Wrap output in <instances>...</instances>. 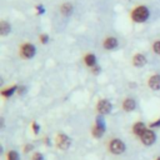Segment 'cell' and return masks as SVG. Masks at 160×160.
Instances as JSON below:
<instances>
[{"mask_svg":"<svg viewBox=\"0 0 160 160\" xmlns=\"http://www.w3.org/2000/svg\"><path fill=\"white\" fill-rule=\"evenodd\" d=\"M32 129H34V132H35V134L39 132V126H38L36 122H32Z\"/></svg>","mask_w":160,"mask_h":160,"instance_id":"obj_21","label":"cell"},{"mask_svg":"<svg viewBox=\"0 0 160 160\" xmlns=\"http://www.w3.org/2000/svg\"><path fill=\"white\" fill-rule=\"evenodd\" d=\"M32 149V145H26L25 146V151H29V150H31Z\"/></svg>","mask_w":160,"mask_h":160,"instance_id":"obj_25","label":"cell"},{"mask_svg":"<svg viewBox=\"0 0 160 160\" xmlns=\"http://www.w3.org/2000/svg\"><path fill=\"white\" fill-rule=\"evenodd\" d=\"M132 130H134L135 135H138V136H141V135L144 134V131L146 130V129H145V124H144V122H136V124L134 125Z\"/></svg>","mask_w":160,"mask_h":160,"instance_id":"obj_12","label":"cell"},{"mask_svg":"<svg viewBox=\"0 0 160 160\" xmlns=\"http://www.w3.org/2000/svg\"><path fill=\"white\" fill-rule=\"evenodd\" d=\"M156 160H160V158H158V159H156Z\"/></svg>","mask_w":160,"mask_h":160,"instance_id":"obj_27","label":"cell"},{"mask_svg":"<svg viewBox=\"0 0 160 160\" xmlns=\"http://www.w3.org/2000/svg\"><path fill=\"white\" fill-rule=\"evenodd\" d=\"M131 18L136 22H144V21H146L148 18H149V10H148V8L146 6H138V8H135L132 10V12H131Z\"/></svg>","mask_w":160,"mask_h":160,"instance_id":"obj_1","label":"cell"},{"mask_svg":"<svg viewBox=\"0 0 160 160\" xmlns=\"http://www.w3.org/2000/svg\"><path fill=\"white\" fill-rule=\"evenodd\" d=\"M85 64H86L88 66H90V68L96 66V58H95V55H94V54H88V55H85Z\"/></svg>","mask_w":160,"mask_h":160,"instance_id":"obj_14","label":"cell"},{"mask_svg":"<svg viewBox=\"0 0 160 160\" xmlns=\"http://www.w3.org/2000/svg\"><path fill=\"white\" fill-rule=\"evenodd\" d=\"M94 68H95V69H94V72H95V74H96V72H99V70H100V69H99V66H94Z\"/></svg>","mask_w":160,"mask_h":160,"instance_id":"obj_26","label":"cell"},{"mask_svg":"<svg viewBox=\"0 0 160 160\" xmlns=\"http://www.w3.org/2000/svg\"><path fill=\"white\" fill-rule=\"evenodd\" d=\"M149 88L152 89V90H160V75H152L149 81Z\"/></svg>","mask_w":160,"mask_h":160,"instance_id":"obj_7","label":"cell"},{"mask_svg":"<svg viewBox=\"0 0 160 160\" xmlns=\"http://www.w3.org/2000/svg\"><path fill=\"white\" fill-rule=\"evenodd\" d=\"M110 151L115 155H119V154H122L125 151V144L119 140V139H114L111 142H110Z\"/></svg>","mask_w":160,"mask_h":160,"instance_id":"obj_2","label":"cell"},{"mask_svg":"<svg viewBox=\"0 0 160 160\" xmlns=\"http://www.w3.org/2000/svg\"><path fill=\"white\" fill-rule=\"evenodd\" d=\"M10 30H11V26H10L9 22H6V21H1L0 22V35L1 36L8 35L10 32Z\"/></svg>","mask_w":160,"mask_h":160,"instance_id":"obj_11","label":"cell"},{"mask_svg":"<svg viewBox=\"0 0 160 160\" xmlns=\"http://www.w3.org/2000/svg\"><path fill=\"white\" fill-rule=\"evenodd\" d=\"M16 89H18V86H15V85L11 86V88H8L6 90H2V91H1V95L5 96V98H10V96L14 94V91H15Z\"/></svg>","mask_w":160,"mask_h":160,"instance_id":"obj_15","label":"cell"},{"mask_svg":"<svg viewBox=\"0 0 160 160\" xmlns=\"http://www.w3.org/2000/svg\"><path fill=\"white\" fill-rule=\"evenodd\" d=\"M96 109H98L99 114H101V115L109 114V112H110V110H111V102H110V101H108V100H105V99H102V100H100V101L98 102Z\"/></svg>","mask_w":160,"mask_h":160,"instance_id":"obj_5","label":"cell"},{"mask_svg":"<svg viewBox=\"0 0 160 160\" xmlns=\"http://www.w3.org/2000/svg\"><path fill=\"white\" fill-rule=\"evenodd\" d=\"M152 50H154V52H156V54L160 55V41L154 42V45H152Z\"/></svg>","mask_w":160,"mask_h":160,"instance_id":"obj_18","label":"cell"},{"mask_svg":"<svg viewBox=\"0 0 160 160\" xmlns=\"http://www.w3.org/2000/svg\"><path fill=\"white\" fill-rule=\"evenodd\" d=\"M25 92V86H20L19 88V94H24Z\"/></svg>","mask_w":160,"mask_h":160,"instance_id":"obj_24","label":"cell"},{"mask_svg":"<svg viewBox=\"0 0 160 160\" xmlns=\"http://www.w3.org/2000/svg\"><path fill=\"white\" fill-rule=\"evenodd\" d=\"M132 64L136 66V68H142L145 64H146V59L142 54H136L134 58H132Z\"/></svg>","mask_w":160,"mask_h":160,"instance_id":"obj_9","label":"cell"},{"mask_svg":"<svg viewBox=\"0 0 160 160\" xmlns=\"http://www.w3.org/2000/svg\"><path fill=\"white\" fill-rule=\"evenodd\" d=\"M35 52H36V50L32 44H24L21 46V55L25 59H31L35 55Z\"/></svg>","mask_w":160,"mask_h":160,"instance_id":"obj_4","label":"cell"},{"mask_svg":"<svg viewBox=\"0 0 160 160\" xmlns=\"http://www.w3.org/2000/svg\"><path fill=\"white\" fill-rule=\"evenodd\" d=\"M8 160H19V154L14 150L8 152Z\"/></svg>","mask_w":160,"mask_h":160,"instance_id":"obj_17","label":"cell"},{"mask_svg":"<svg viewBox=\"0 0 160 160\" xmlns=\"http://www.w3.org/2000/svg\"><path fill=\"white\" fill-rule=\"evenodd\" d=\"M32 160H44V158H42V155L40 152H36V154H34Z\"/></svg>","mask_w":160,"mask_h":160,"instance_id":"obj_20","label":"cell"},{"mask_svg":"<svg viewBox=\"0 0 160 160\" xmlns=\"http://www.w3.org/2000/svg\"><path fill=\"white\" fill-rule=\"evenodd\" d=\"M40 39H41V41L45 44V42H48V35H41L40 36Z\"/></svg>","mask_w":160,"mask_h":160,"instance_id":"obj_22","label":"cell"},{"mask_svg":"<svg viewBox=\"0 0 160 160\" xmlns=\"http://www.w3.org/2000/svg\"><path fill=\"white\" fill-rule=\"evenodd\" d=\"M135 106H136V102L132 99H125L122 102V108L125 111H132L135 109Z\"/></svg>","mask_w":160,"mask_h":160,"instance_id":"obj_10","label":"cell"},{"mask_svg":"<svg viewBox=\"0 0 160 160\" xmlns=\"http://www.w3.org/2000/svg\"><path fill=\"white\" fill-rule=\"evenodd\" d=\"M150 126H151V128H154V126H160V119H159V120H156L155 122H152Z\"/></svg>","mask_w":160,"mask_h":160,"instance_id":"obj_23","label":"cell"},{"mask_svg":"<svg viewBox=\"0 0 160 160\" xmlns=\"http://www.w3.org/2000/svg\"><path fill=\"white\" fill-rule=\"evenodd\" d=\"M104 131H105V129H102V128H100V126H98V125H95V126L92 128V135H94L95 138L102 136Z\"/></svg>","mask_w":160,"mask_h":160,"instance_id":"obj_16","label":"cell"},{"mask_svg":"<svg viewBox=\"0 0 160 160\" xmlns=\"http://www.w3.org/2000/svg\"><path fill=\"white\" fill-rule=\"evenodd\" d=\"M60 11H61V14H62V15L69 16V15L72 12V5H71L70 2H65V4H62V5H61Z\"/></svg>","mask_w":160,"mask_h":160,"instance_id":"obj_13","label":"cell"},{"mask_svg":"<svg viewBox=\"0 0 160 160\" xmlns=\"http://www.w3.org/2000/svg\"><path fill=\"white\" fill-rule=\"evenodd\" d=\"M70 142H71L70 139L65 134H58V136H56V146L59 149H62V150L68 149L70 146Z\"/></svg>","mask_w":160,"mask_h":160,"instance_id":"obj_3","label":"cell"},{"mask_svg":"<svg viewBox=\"0 0 160 160\" xmlns=\"http://www.w3.org/2000/svg\"><path fill=\"white\" fill-rule=\"evenodd\" d=\"M118 46V40L114 38V36H109L105 39L104 41V48L106 50H111V49H115Z\"/></svg>","mask_w":160,"mask_h":160,"instance_id":"obj_8","label":"cell"},{"mask_svg":"<svg viewBox=\"0 0 160 160\" xmlns=\"http://www.w3.org/2000/svg\"><path fill=\"white\" fill-rule=\"evenodd\" d=\"M140 138H141V141H142L145 145H151V144H154V141H155V139H156L155 132H154L152 130H145L144 134H142Z\"/></svg>","mask_w":160,"mask_h":160,"instance_id":"obj_6","label":"cell"},{"mask_svg":"<svg viewBox=\"0 0 160 160\" xmlns=\"http://www.w3.org/2000/svg\"><path fill=\"white\" fill-rule=\"evenodd\" d=\"M96 125L98 126H100V128H102V129H105V122H104V120H102V118H98L96 119Z\"/></svg>","mask_w":160,"mask_h":160,"instance_id":"obj_19","label":"cell"}]
</instances>
